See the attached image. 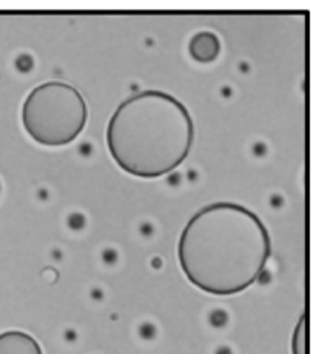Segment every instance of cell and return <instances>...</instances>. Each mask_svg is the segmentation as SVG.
<instances>
[{
	"mask_svg": "<svg viewBox=\"0 0 316 354\" xmlns=\"http://www.w3.org/2000/svg\"><path fill=\"white\" fill-rule=\"evenodd\" d=\"M272 254L270 234L259 216L231 202L204 207L177 243L185 277L204 292L231 296L250 288Z\"/></svg>",
	"mask_w": 316,
	"mask_h": 354,
	"instance_id": "6da1fadb",
	"label": "cell"
},
{
	"mask_svg": "<svg viewBox=\"0 0 316 354\" xmlns=\"http://www.w3.org/2000/svg\"><path fill=\"white\" fill-rule=\"evenodd\" d=\"M193 140L195 125L187 108L157 90L123 100L107 127V147L116 165L142 179L173 173L188 158Z\"/></svg>",
	"mask_w": 316,
	"mask_h": 354,
	"instance_id": "7a4b0ae2",
	"label": "cell"
},
{
	"mask_svg": "<svg viewBox=\"0 0 316 354\" xmlns=\"http://www.w3.org/2000/svg\"><path fill=\"white\" fill-rule=\"evenodd\" d=\"M88 119L78 88L59 80L40 84L26 96L22 124L30 138L44 147H65L79 138Z\"/></svg>",
	"mask_w": 316,
	"mask_h": 354,
	"instance_id": "3957f363",
	"label": "cell"
},
{
	"mask_svg": "<svg viewBox=\"0 0 316 354\" xmlns=\"http://www.w3.org/2000/svg\"><path fill=\"white\" fill-rule=\"evenodd\" d=\"M0 354H44V351L33 336L11 330L0 335Z\"/></svg>",
	"mask_w": 316,
	"mask_h": 354,
	"instance_id": "277c9868",
	"label": "cell"
},
{
	"mask_svg": "<svg viewBox=\"0 0 316 354\" xmlns=\"http://www.w3.org/2000/svg\"><path fill=\"white\" fill-rule=\"evenodd\" d=\"M190 56L193 57L196 62L209 64L213 62L221 51V44L216 34L213 32H198L193 39L190 40L188 46Z\"/></svg>",
	"mask_w": 316,
	"mask_h": 354,
	"instance_id": "5b68a950",
	"label": "cell"
},
{
	"mask_svg": "<svg viewBox=\"0 0 316 354\" xmlns=\"http://www.w3.org/2000/svg\"><path fill=\"white\" fill-rule=\"evenodd\" d=\"M293 354H308L307 348V315H302L292 337Z\"/></svg>",
	"mask_w": 316,
	"mask_h": 354,
	"instance_id": "8992f818",
	"label": "cell"
}]
</instances>
